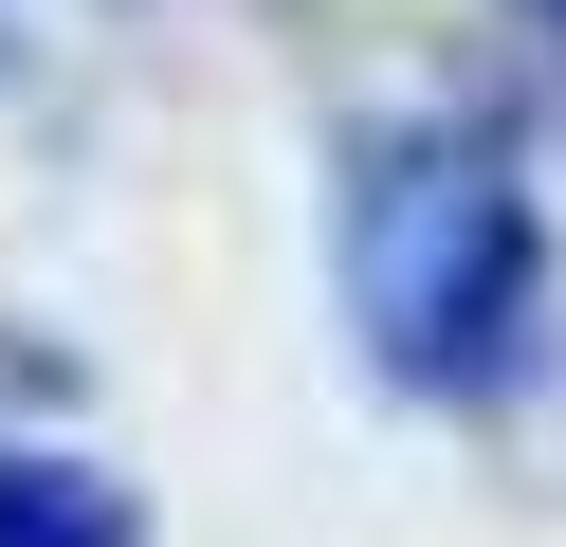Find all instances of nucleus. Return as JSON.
<instances>
[{"label": "nucleus", "instance_id": "obj_1", "mask_svg": "<svg viewBox=\"0 0 566 547\" xmlns=\"http://www.w3.org/2000/svg\"><path fill=\"white\" fill-rule=\"evenodd\" d=\"M329 274L347 328L402 401H493L548 328V201L493 128L457 109H402V128L347 146V201H329Z\"/></svg>", "mask_w": 566, "mask_h": 547}, {"label": "nucleus", "instance_id": "obj_2", "mask_svg": "<svg viewBox=\"0 0 566 547\" xmlns=\"http://www.w3.org/2000/svg\"><path fill=\"white\" fill-rule=\"evenodd\" d=\"M128 529H147V511L92 456H0V547H128Z\"/></svg>", "mask_w": 566, "mask_h": 547}, {"label": "nucleus", "instance_id": "obj_3", "mask_svg": "<svg viewBox=\"0 0 566 547\" xmlns=\"http://www.w3.org/2000/svg\"><path fill=\"white\" fill-rule=\"evenodd\" d=\"M530 19H548V36H566V0H530Z\"/></svg>", "mask_w": 566, "mask_h": 547}]
</instances>
